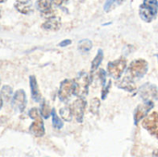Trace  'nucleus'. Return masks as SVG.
<instances>
[{
	"label": "nucleus",
	"mask_w": 158,
	"mask_h": 157,
	"mask_svg": "<svg viewBox=\"0 0 158 157\" xmlns=\"http://www.w3.org/2000/svg\"><path fill=\"white\" fill-rule=\"evenodd\" d=\"M16 8L22 14H28L31 9V2L30 0L27 1H18L15 4Z\"/></svg>",
	"instance_id": "obj_15"
},
{
	"label": "nucleus",
	"mask_w": 158,
	"mask_h": 157,
	"mask_svg": "<svg viewBox=\"0 0 158 157\" xmlns=\"http://www.w3.org/2000/svg\"><path fill=\"white\" fill-rule=\"evenodd\" d=\"M52 4H53L52 0H38L37 7L42 13H44L52 9Z\"/></svg>",
	"instance_id": "obj_18"
},
{
	"label": "nucleus",
	"mask_w": 158,
	"mask_h": 157,
	"mask_svg": "<svg viewBox=\"0 0 158 157\" xmlns=\"http://www.w3.org/2000/svg\"><path fill=\"white\" fill-rule=\"evenodd\" d=\"M93 47V43L89 39H83L81 40L78 43V49L81 53H87L89 52Z\"/></svg>",
	"instance_id": "obj_17"
},
{
	"label": "nucleus",
	"mask_w": 158,
	"mask_h": 157,
	"mask_svg": "<svg viewBox=\"0 0 158 157\" xmlns=\"http://www.w3.org/2000/svg\"><path fill=\"white\" fill-rule=\"evenodd\" d=\"M153 156H158V150L154 151V153H153Z\"/></svg>",
	"instance_id": "obj_29"
},
{
	"label": "nucleus",
	"mask_w": 158,
	"mask_h": 157,
	"mask_svg": "<svg viewBox=\"0 0 158 157\" xmlns=\"http://www.w3.org/2000/svg\"><path fill=\"white\" fill-rule=\"evenodd\" d=\"M51 117H52V124H53V127L56 130H60L63 128L64 124H63V121L60 119V118L56 115V112L55 109H52L51 111Z\"/></svg>",
	"instance_id": "obj_19"
},
{
	"label": "nucleus",
	"mask_w": 158,
	"mask_h": 157,
	"mask_svg": "<svg viewBox=\"0 0 158 157\" xmlns=\"http://www.w3.org/2000/svg\"><path fill=\"white\" fill-rule=\"evenodd\" d=\"M104 59V52L102 49H99L97 51V54L95 56V57L94 58V60L92 61V65H91V73H94L101 65L102 61Z\"/></svg>",
	"instance_id": "obj_16"
},
{
	"label": "nucleus",
	"mask_w": 158,
	"mask_h": 157,
	"mask_svg": "<svg viewBox=\"0 0 158 157\" xmlns=\"http://www.w3.org/2000/svg\"><path fill=\"white\" fill-rule=\"evenodd\" d=\"M139 93L143 100H153L157 99L158 97L157 88L151 83H145L143 85L139 90Z\"/></svg>",
	"instance_id": "obj_11"
},
{
	"label": "nucleus",
	"mask_w": 158,
	"mask_h": 157,
	"mask_svg": "<svg viewBox=\"0 0 158 157\" xmlns=\"http://www.w3.org/2000/svg\"><path fill=\"white\" fill-rule=\"evenodd\" d=\"M30 87H31V97L33 99L34 102H40L42 96L40 93V90L38 87V83L37 81L35 79L34 76H30Z\"/></svg>",
	"instance_id": "obj_13"
},
{
	"label": "nucleus",
	"mask_w": 158,
	"mask_h": 157,
	"mask_svg": "<svg viewBox=\"0 0 158 157\" xmlns=\"http://www.w3.org/2000/svg\"><path fill=\"white\" fill-rule=\"evenodd\" d=\"M156 57H157V60H158V55H156Z\"/></svg>",
	"instance_id": "obj_31"
},
{
	"label": "nucleus",
	"mask_w": 158,
	"mask_h": 157,
	"mask_svg": "<svg viewBox=\"0 0 158 157\" xmlns=\"http://www.w3.org/2000/svg\"><path fill=\"white\" fill-rule=\"evenodd\" d=\"M26 105H27V99H26L25 92L23 90L16 91L11 100L12 107L19 112H23L24 109L26 108Z\"/></svg>",
	"instance_id": "obj_10"
},
{
	"label": "nucleus",
	"mask_w": 158,
	"mask_h": 157,
	"mask_svg": "<svg viewBox=\"0 0 158 157\" xmlns=\"http://www.w3.org/2000/svg\"><path fill=\"white\" fill-rule=\"evenodd\" d=\"M59 114H60L61 118L64 120H66V121H71L72 120L73 115L71 113V110H70L69 106H66V107L61 108L60 111H59Z\"/></svg>",
	"instance_id": "obj_21"
},
{
	"label": "nucleus",
	"mask_w": 158,
	"mask_h": 157,
	"mask_svg": "<svg viewBox=\"0 0 158 157\" xmlns=\"http://www.w3.org/2000/svg\"><path fill=\"white\" fill-rule=\"evenodd\" d=\"M148 71V63L144 59H136L133 60L128 67V76L132 80H140L145 76Z\"/></svg>",
	"instance_id": "obj_3"
},
{
	"label": "nucleus",
	"mask_w": 158,
	"mask_h": 157,
	"mask_svg": "<svg viewBox=\"0 0 158 157\" xmlns=\"http://www.w3.org/2000/svg\"><path fill=\"white\" fill-rule=\"evenodd\" d=\"M5 0H0V3H2V2H4Z\"/></svg>",
	"instance_id": "obj_30"
},
{
	"label": "nucleus",
	"mask_w": 158,
	"mask_h": 157,
	"mask_svg": "<svg viewBox=\"0 0 158 157\" xmlns=\"http://www.w3.org/2000/svg\"><path fill=\"white\" fill-rule=\"evenodd\" d=\"M51 111H52V109L50 108L48 104L44 101L41 105V115H42V117L44 118H48L51 116Z\"/></svg>",
	"instance_id": "obj_22"
},
{
	"label": "nucleus",
	"mask_w": 158,
	"mask_h": 157,
	"mask_svg": "<svg viewBox=\"0 0 158 157\" xmlns=\"http://www.w3.org/2000/svg\"><path fill=\"white\" fill-rule=\"evenodd\" d=\"M71 43V41L70 40H64V41H62L58 45L60 46V47H65V46H68L69 44H70Z\"/></svg>",
	"instance_id": "obj_26"
},
{
	"label": "nucleus",
	"mask_w": 158,
	"mask_h": 157,
	"mask_svg": "<svg viewBox=\"0 0 158 157\" xmlns=\"http://www.w3.org/2000/svg\"><path fill=\"white\" fill-rule=\"evenodd\" d=\"M91 81L92 79L89 75L84 71H81L76 79H74V95L84 98L88 94Z\"/></svg>",
	"instance_id": "obj_2"
},
{
	"label": "nucleus",
	"mask_w": 158,
	"mask_h": 157,
	"mask_svg": "<svg viewBox=\"0 0 158 157\" xmlns=\"http://www.w3.org/2000/svg\"><path fill=\"white\" fill-rule=\"evenodd\" d=\"M116 85L118 86V88L122 89V90L129 92L131 93H134L137 91L136 85L134 83V80H132L128 75L126 77H124L123 79H121L119 81H118Z\"/></svg>",
	"instance_id": "obj_12"
},
{
	"label": "nucleus",
	"mask_w": 158,
	"mask_h": 157,
	"mask_svg": "<svg viewBox=\"0 0 158 157\" xmlns=\"http://www.w3.org/2000/svg\"><path fill=\"white\" fill-rule=\"evenodd\" d=\"M99 107H100V100L98 98H94L91 102V106H90V110L93 114L94 115H97L98 113V110H99Z\"/></svg>",
	"instance_id": "obj_23"
},
{
	"label": "nucleus",
	"mask_w": 158,
	"mask_h": 157,
	"mask_svg": "<svg viewBox=\"0 0 158 157\" xmlns=\"http://www.w3.org/2000/svg\"><path fill=\"white\" fill-rule=\"evenodd\" d=\"M29 116L31 118L33 119V122L30 126L29 130L36 137H43L45 131H44V125L41 113H39V110L37 108L33 107L29 111Z\"/></svg>",
	"instance_id": "obj_4"
},
{
	"label": "nucleus",
	"mask_w": 158,
	"mask_h": 157,
	"mask_svg": "<svg viewBox=\"0 0 158 157\" xmlns=\"http://www.w3.org/2000/svg\"><path fill=\"white\" fill-rule=\"evenodd\" d=\"M111 83H112V81H108L107 85L106 84L105 86H103V88H102V94H101L102 100H105L106 98V96L108 94V92L110 90V87H111Z\"/></svg>",
	"instance_id": "obj_25"
},
{
	"label": "nucleus",
	"mask_w": 158,
	"mask_h": 157,
	"mask_svg": "<svg viewBox=\"0 0 158 157\" xmlns=\"http://www.w3.org/2000/svg\"><path fill=\"white\" fill-rule=\"evenodd\" d=\"M69 107H70L71 113L75 117L76 120L79 123H82L83 116H84V112H85V107H86V101L84 100V98L79 97L77 100H75L69 105Z\"/></svg>",
	"instance_id": "obj_9"
},
{
	"label": "nucleus",
	"mask_w": 158,
	"mask_h": 157,
	"mask_svg": "<svg viewBox=\"0 0 158 157\" xmlns=\"http://www.w3.org/2000/svg\"><path fill=\"white\" fill-rule=\"evenodd\" d=\"M52 1H53V4L56 6H61L62 4L68 2V0H52Z\"/></svg>",
	"instance_id": "obj_27"
},
{
	"label": "nucleus",
	"mask_w": 158,
	"mask_h": 157,
	"mask_svg": "<svg viewBox=\"0 0 158 157\" xmlns=\"http://www.w3.org/2000/svg\"><path fill=\"white\" fill-rule=\"evenodd\" d=\"M1 96L4 97L5 99L6 100H9L10 97L12 96V89L9 87V86H4L1 90V93H0Z\"/></svg>",
	"instance_id": "obj_24"
},
{
	"label": "nucleus",
	"mask_w": 158,
	"mask_h": 157,
	"mask_svg": "<svg viewBox=\"0 0 158 157\" xmlns=\"http://www.w3.org/2000/svg\"><path fill=\"white\" fill-rule=\"evenodd\" d=\"M153 100H144L143 103L140 104L134 112V124L137 125L141 120H143L154 107Z\"/></svg>",
	"instance_id": "obj_8"
},
{
	"label": "nucleus",
	"mask_w": 158,
	"mask_h": 157,
	"mask_svg": "<svg viewBox=\"0 0 158 157\" xmlns=\"http://www.w3.org/2000/svg\"><path fill=\"white\" fill-rule=\"evenodd\" d=\"M2 105H3V98H2V96H1V94H0V109H1V107H2Z\"/></svg>",
	"instance_id": "obj_28"
},
{
	"label": "nucleus",
	"mask_w": 158,
	"mask_h": 157,
	"mask_svg": "<svg viewBox=\"0 0 158 157\" xmlns=\"http://www.w3.org/2000/svg\"><path fill=\"white\" fill-rule=\"evenodd\" d=\"M142 126L158 140V112H153L152 114L147 115L143 118Z\"/></svg>",
	"instance_id": "obj_6"
},
{
	"label": "nucleus",
	"mask_w": 158,
	"mask_h": 157,
	"mask_svg": "<svg viewBox=\"0 0 158 157\" xmlns=\"http://www.w3.org/2000/svg\"><path fill=\"white\" fill-rule=\"evenodd\" d=\"M61 21L58 18L52 17L50 19H47V20L42 25V27L47 31H57L60 29Z\"/></svg>",
	"instance_id": "obj_14"
},
{
	"label": "nucleus",
	"mask_w": 158,
	"mask_h": 157,
	"mask_svg": "<svg viewBox=\"0 0 158 157\" xmlns=\"http://www.w3.org/2000/svg\"><path fill=\"white\" fill-rule=\"evenodd\" d=\"M158 14L157 0H143L139 8V15L145 22H152Z\"/></svg>",
	"instance_id": "obj_1"
},
{
	"label": "nucleus",
	"mask_w": 158,
	"mask_h": 157,
	"mask_svg": "<svg viewBox=\"0 0 158 157\" xmlns=\"http://www.w3.org/2000/svg\"><path fill=\"white\" fill-rule=\"evenodd\" d=\"M124 1L125 0H106L104 6V10L106 12H110L113 8L121 5Z\"/></svg>",
	"instance_id": "obj_20"
},
{
	"label": "nucleus",
	"mask_w": 158,
	"mask_h": 157,
	"mask_svg": "<svg viewBox=\"0 0 158 157\" xmlns=\"http://www.w3.org/2000/svg\"><path fill=\"white\" fill-rule=\"evenodd\" d=\"M74 95V80H64L60 83L58 98L61 102H68Z\"/></svg>",
	"instance_id": "obj_7"
},
{
	"label": "nucleus",
	"mask_w": 158,
	"mask_h": 157,
	"mask_svg": "<svg viewBox=\"0 0 158 157\" xmlns=\"http://www.w3.org/2000/svg\"><path fill=\"white\" fill-rule=\"evenodd\" d=\"M127 68V60L125 58H118L117 60L111 61L107 64V73L108 75L115 79L120 80L121 75Z\"/></svg>",
	"instance_id": "obj_5"
}]
</instances>
